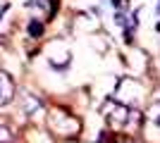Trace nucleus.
I'll use <instances>...</instances> for the list:
<instances>
[{
    "label": "nucleus",
    "mask_w": 160,
    "mask_h": 143,
    "mask_svg": "<svg viewBox=\"0 0 160 143\" xmlns=\"http://www.w3.org/2000/svg\"><path fill=\"white\" fill-rule=\"evenodd\" d=\"M115 143H136V141H132V138H127V136H120Z\"/></svg>",
    "instance_id": "obj_7"
},
{
    "label": "nucleus",
    "mask_w": 160,
    "mask_h": 143,
    "mask_svg": "<svg viewBox=\"0 0 160 143\" xmlns=\"http://www.w3.org/2000/svg\"><path fill=\"white\" fill-rule=\"evenodd\" d=\"M50 129H53L55 136H62V138H72L79 134V119L72 115H65L62 110L53 112L50 115Z\"/></svg>",
    "instance_id": "obj_1"
},
{
    "label": "nucleus",
    "mask_w": 160,
    "mask_h": 143,
    "mask_svg": "<svg viewBox=\"0 0 160 143\" xmlns=\"http://www.w3.org/2000/svg\"><path fill=\"white\" fill-rule=\"evenodd\" d=\"M158 14H160V5H158Z\"/></svg>",
    "instance_id": "obj_8"
},
{
    "label": "nucleus",
    "mask_w": 160,
    "mask_h": 143,
    "mask_svg": "<svg viewBox=\"0 0 160 143\" xmlns=\"http://www.w3.org/2000/svg\"><path fill=\"white\" fill-rule=\"evenodd\" d=\"M29 34H31L33 38L41 36V34H43V21H41V19H31V21H29Z\"/></svg>",
    "instance_id": "obj_6"
},
{
    "label": "nucleus",
    "mask_w": 160,
    "mask_h": 143,
    "mask_svg": "<svg viewBox=\"0 0 160 143\" xmlns=\"http://www.w3.org/2000/svg\"><path fill=\"white\" fill-rule=\"evenodd\" d=\"M14 141V131L7 124H0V143H12Z\"/></svg>",
    "instance_id": "obj_5"
},
{
    "label": "nucleus",
    "mask_w": 160,
    "mask_h": 143,
    "mask_svg": "<svg viewBox=\"0 0 160 143\" xmlns=\"http://www.w3.org/2000/svg\"><path fill=\"white\" fill-rule=\"evenodd\" d=\"M146 119L148 124H153L155 129H160V100H153L146 110Z\"/></svg>",
    "instance_id": "obj_4"
},
{
    "label": "nucleus",
    "mask_w": 160,
    "mask_h": 143,
    "mask_svg": "<svg viewBox=\"0 0 160 143\" xmlns=\"http://www.w3.org/2000/svg\"><path fill=\"white\" fill-rule=\"evenodd\" d=\"M14 81L12 76L5 74V72H0V107H5V105H10V102L14 100Z\"/></svg>",
    "instance_id": "obj_2"
},
{
    "label": "nucleus",
    "mask_w": 160,
    "mask_h": 143,
    "mask_svg": "<svg viewBox=\"0 0 160 143\" xmlns=\"http://www.w3.org/2000/svg\"><path fill=\"white\" fill-rule=\"evenodd\" d=\"M22 112L29 117H36L38 112H43V100L36 98V95H24V100H22Z\"/></svg>",
    "instance_id": "obj_3"
}]
</instances>
